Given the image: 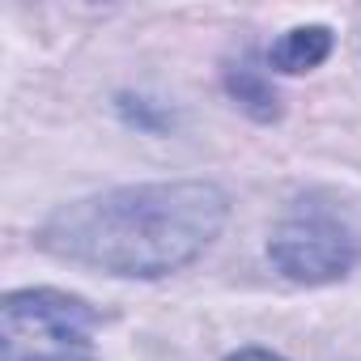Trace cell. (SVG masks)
Instances as JSON below:
<instances>
[{"label":"cell","instance_id":"cell-2","mask_svg":"<svg viewBox=\"0 0 361 361\" xmlns=\"http://www.w3.org/2000/svg\"><path fill=\"white\" fill-rule=\"evenodd\" d=\"M98 310L60 289H18L0 306L5 361H94Z\"/></svg>","mask_w":361,"mask_h":361},{"label":"cell","instance_id":"cell-5","mask_svg":"<svg viewBox=\"0 0 361 361\" xmlns=\"http://www.w3.org/2000/svg\"><path fill=\"white\" fill-rule=\"evenodd\" d=\"M226 90H230V98H234L247 115H255V119H276V115H281V106H276L281 98H276L268 73L255 68L251 60H238V64L226 68Z\"/></svg>","mask_w":361,"mask_h":361},{"label":"cell","instance_id":"cell-4","mask_svg":"<svg viewBox=\"0 0 361 361\" xmlns=\"http://www.w3.org/2000/svg\"><path fill=\"white\" fill-rule=\"evenodd\" d=\"M331 30L327 26H293L268 47V68L276 73H310L331 56Z\"/></svg>","mask_w":361,"mask_h":361},{"label":"cell","instance_id":"cell-3","mask_svg":"<svg viewBox=\"0 0 361 361\" xmlns=\"http://www.w3.org/2000/svg\"><path fill=\"white\" fill-rule=\"evenodd\" d=\"M268 259L293 285H331L361 259V238L348 217L319 200H298L268 238Z\"/></svg>","mask_w":361,"mask_h":361},{"label":"cell","instance_id":"cell-1","mask_svg":"<svg viewBox=\"0 0 361 361\" xmlns=\"http://www.w3.org/2000/svg\"><path fill=\"white\" fill-rule=\"evenodd\" d=\"M230 200L204 178L128 183L60 204L39 226V247L106 276L153 281L188 268L226 230Z\"/></svg>","mask_w":361,"mask_h":361},{"label":"cell","instance_id":"cell-6","mask_svg":"<svg viewBox=\"0 0 361 361\" xmlns=\"http://www.w3.org/2000/svg\"><path fill=\"white\" fill-rule=\"evenodd\" d=\"M226 361H285V357L272 353V348H238V353H230Z\"/></svg>","mask_w":361,"mask_h":361}]
</instances>
